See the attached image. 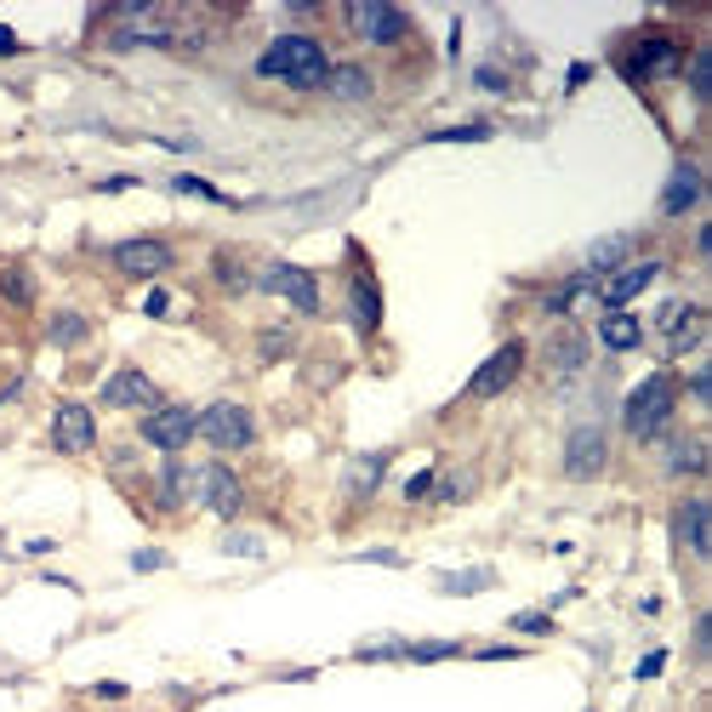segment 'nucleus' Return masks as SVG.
Segmentation results:
<instances>
[{
  "instance_id": "f257e3e1",
  "label": "nucleus",
  "mask_w": 712,
  "mask_h": 712,
  "mask_svg": "<svg viewBox=\"0 0 712 712\" xmlns=\"http://www.w3.org/2000/svg\"><path fill=\"white\" fill-rule=\"evenodd\" d=\"M673 422H678V376L673 365H661L622 399V434L632 445H655L673 434Z\"/></svg>"
},
{
  "instance_id": "f03ea898",
  "label": "nucleus",
  "mask_w": 712,
  "mask_h": 712,
  "mask_svg": "<svg viewBox=\"0 0 712 712\" xmlns=\"http://www.w3.org/2000/svg\"><path fill=\"white\" fill-rule=\"evenodd\" d=\"M325 74H330V52L319 35H279L257 58V81H279L291 92H319Z\"/></svg>"
},
{
  "instance_id": "7ed1b4c3",
  "label": "nucleus",
  "mask_w": 712,
  "mask_h": 712,
  "mask_svg": "<svg viewBox=\"0 0 712 712\" xmlns=\"http://www.w3.org/2000/svg\"><path fill=\"white\" fill-rule=\"evenodd\" d=\"M616 69L627 74L632 86L673 81V74L684 69V40H678L673 29H655V23H644V29H632V35L616 46Z\"/></svg>"
},
{
  "instance_id": "20e7f679",
  "label": "nucleus",
  "mask_w": 712,
  "mask_h": 712,
  "mask_svg": "<svg viewBox=\"0 0 712 712\" xmlns=\"http://www.w3.org/2000/svg\"><path fill=\"white\" fill-rule=\"evenodd\" d=\"M200 439L217 456H240V450L257 445V417H251V405H240V399H212L206 411H200Z\"/></svg>"
},
{
  "instance_id": "39448f33",
  "label": "nucleus",
  "mask_w": 712,
  "mask_h": 712,
  "mask_svg": "<svg viewBox=\"0 0 712 712\" xmlns=\"http://www.w3.org/2000/svg\"><path fill=\"white\" fill-rule=\"evenodd\" d=\"M137 439H143L148 450H160V456H183V450L200 439V411H194V405L166 399V405H155V411H143Z\"/></svg>"
},
{
  "instance_id": "423d86ee",
  "label": "nucleus",
  "mask_w": 712,
  "mask_h": 712,
  "mask_svg": "<svg viewBox=\"0 0 712 712\" xmlns=\"http://www.w3.org/2000/svg\"><path fill=\"white\" fill-rule=\"evenodd\" d=\"M194 502L206 507V514H217L222 524H234L245 514V479L222 462V456H212V462H194Z\"/></svg>"
},
{
  "instance_id": "0eeeda50",
  "label": "nucleus",
  "mask_w": 712,
  "mask_h": 712,
  "mask_svg": "<svg viewBox=\"0 0 712 712\" xmlns=\"http://www.w3.org/2000/svg\"><path fill=\"white\" fill-rule=\"evenodd\" d=\"M558 468H565L570 485H593V479L610 473V434L599 422H576L565 434V456H558Z\"/></svg>"
},
{
  "instance_id": "6e6552de",
  "label": "nucleus",
  "mask_w": 712,
  "mask_h": 712,
  "mask_svg": "<svg viewBox=\"0 0 712 712\" xmlns=\"http://www.w3.org/2000/svg\"><path fill=\"white\" fill-rule=\"evenodd\" d=\"M655 330H661V353H667V365H673V360H684V353L701 348L707 309H701V302H684V297H667L655 309Z\"/></svg>"
},
{
  "instance_id": "1a4fd4ad",
  "label": "nucleus",
  "mask_w": 712,
  "mask_h": 712,
  "mask_svg": "<svg viewBox=\"0 0 712 712\" xmlns=\"http://www.w3.org/2000/svg\"><path fill=\"white\" fill-rule=\"evenodd\" d=\"M342 23L365 46H399L405 35H411V12L388 7V0H353V7H342Z\"/></svg>"
},
{
  "instance_id": "9d476101",
  "label": "nucleus",
  "mask_w": 712,
  "mask_h": 712,
  "mask_svg": "<svg viewBox=\"0 0 712 712\" xmlns=\"http://www.w3.org/2000/svg\"><path fill=\"white\" fill-rule=\"evenodd\" d=\"M257 291L286 297L291 309H297V314H309V319L325 314V302H319V279H314L309 268H297V263H263V268H257Z\"/></svg>"
},
{
  "instance_id": "9b49d317",
  "label": "nucleus",
  "mask_w": 712,
  "mask_h": 712,
  "mask_svg": "<svg viewBox=\"0 0 712 712\" xmlns=\"http://www.w3.org/2000/svg\"><path fill=\"white\" fill-rule=\"evenodd\" d=\"M97 405L104 411H155V405H166V394H160V383L148 371H137V365H120L114 376H104V388H97Z\"/></svg>"
},
{
  "instance_id": "f8f14e48",
  "label": "nucleus",
  "mask_w": 712,
  "mask_h": 712,
  "mask_svg": "<svg viewBox=\"0 0 712 712\" xmlns=\"http://www.w3.org/2000/svg\"><path fill=\"white\" fill-rule=\"evenodd\" d=\"M588 360H593V337L581 325H558V330H547V342H542V371L553 376V383H570V376H581L588 371Z\"/></svg>"
},
{
  "instance_id": "ddd939ff",
  "label": "nucleus",
  "mask_w": 712,
  "mask_h": 712,
  "mask_svg": "<svg viewBox=\"0 0 712 712\" xmlns=\"http://www.w3.org/2000/svg\"><path fill=\"white\" fill-rule=\"evenodd\" d=\"M524 360H530V348L514 337V342H502L485 365H479L473 376H468V388H462V399H496V394H507L524 376Z\"/></svg>"
},
{
  "instance_id": "4468645a",
  "label": "nucleus",
  "mask_w": 712,
  "mask_h": 712,
  "mask_svg": "<svg viewBox=\"0 0 712 712\" xmlns=\"http://www.w3.org/2000/svg\"><path fill=\"white\" fill-rule=\"evenodd\" d=\"M348 319L360 330V342H376V330H383V286H376L371 263L360 257V245H353V279H348Z\"/></svg>"
},
{
  "instance_id": "2eb2a0df",
  "label": "nucleus",
  "mask_w": 712,
  "mask_h": 712,
  "mask_svg": "<svg viewBox=\"0 0 712 712\" xmlns=\"http://www.w3.org/2000/svg\"><path fill=\"white\" fill-rule=\"evenodd\" d=\"M114 268L125 274V279H160V274H171L177 268V251H171V240H155V234H137V240H120L114 251Z\"/></svg>"
},
{
  "instance_id": "dca6fc26",
  "label": "nucleus",
  "mask_w": 712,
  "mask_h": 712,
  "mask_svg": "<svg viewBox=\"0 0 712 712\" xmlns=\"http://www.w3.org/2000/svg\"><path fill=\"white\" fill-rule=\"evenodd\" d=\"M673 542L690 553L696 565H707V558H712V502L701 491L673 507Z\"/></svg>"
},
{
  "instance_id": "f3484780",
  "label": "nucleus",
  "mask_w": 712,
  "mask_h": 712,
  "mask_svg": "<svg viewBox=\"0 0 712 712\" xmlns=\"http://www.w3.org/2000/svg\"><path fill=\"white\" fill-rule=\"evenodd\" d=\"M52 450L58 456H86L97 450V417H92V405L81 399H63L58 411H52Z\"/></svg>"
},
{
  "instance_id": "a211bd4d",
  "label": "nucleus",
  "mask_w": 712,
  "mask_h": 712,
  "mask_svg": "<svg viewBox=\"0 0 712 712\" xmlns=\"http://www.w3.org/2000/svg\"><path fill=\"white\" fill-rule=\"evenodd\" d=\"M701 200H707V177H701V166H696L690 155L673 160V177H667V189H661L655 212H661V217H690Z\"/></svg>"
},
{
  "instance_id": "6ab92c4d",
  "label": "nucleus",
  "mask_w": 712,
  "mask_h": 712,
  "mask_svg": "<svg viewBox=\"0 0 712 712\" xmlns=\"http://www.w3.org/2000/svg\"><path fill=\"white\" fill-rule=\"evenodd\" d=\"M661 274H667V263H661V257H650V263H627L622 274H610L604 286H599L604 314H622L627 302H632V297H644V291L655 286V279H661Z\"/></svg>"
},
{
  "instance_id": "aec40b11",
  "label": "nucleus",
  "mask_w": 712,
  "mask_h": 712,
  "mask_svg": "<svg viewBox=\"0 0 712 712\" xmlns=\"http://www.w3.org/2000/svg\"><path fill=\"white\" fill-rule=\"evenodd\" d=\"M655 450H661V473L667 479H707V439L701 434H673L667 439H655Z\"/></svg>"
},
{
  "instance_id": "412c9836",
  "label": "nucleus",
  "mask_w": 712,
  "mask_h": 712,
  "mask_svg": "<svg viewBox=\"0 0 712 712\" xmlns=\"http://www.w3.org/2000/svg\"><path fill=\"white\" fill-rule=\"evenodd\" d=\"M189 502H194V462L166 456V462L155 468V507L160 514H183Z\"/></svg>"
},
{
  "instance_id": "4be33fe9",
  "label": "nucleus",
  "mask_w": 712,
  "mask_h": 712,
  "mask_svg": "<svg viewBox=\"0 0 712 712\" xmlns=\"http://www.w3.org/2000/svg\"><path fill=\"white\" fill-rule=\"evenodd\" d=\"M319 92L337 97V104H371V97H376V74H371L365 63H330V74H325Z\"/></svg>"
},
{
  "instance_id": "5701e85b",
  "label": "nucleus",
  "mask_w": 712,
  "mask_h": 712,
  "mask_svg": "<svg viewBox=\"0 0 712 712\" xmlns=\"http://www.w3.org/2000/svg\"><path fill=\"white\" fill-rule=\"evenodd\" d=\"M632 263V234H604L588 245V263H581V274L593 279V286H604L610 274H622Z\"/></svg>"
},
{
  "instance_id": "b1692460",
  "label": "nucleus",
  "mask_w": 712,
  "mask_h": 712,
  "mask_svg": "<svg viewBox=\"0 0 712 712\" xmlns=\"http://www.w3.org/2000/svg\"><path fill=\"white\" fill-rule=\"evenodd\" d=\"M388 462H394V450H365L360 462L348 468V479H342L348 502H371V496H376V485L388 479Z\"/></svg>"
},
{
  "instance_id": "393cba45",
  "label": "nucleus",
  "mask_w": 712,
  "mask_h": 712,
  "mask_svg": "<svg viewBox=\"0 0 712 712\" xmlns=\"http://www.w3.org/2000/svg\"><path fill=\"white\" fill-rule=\"evenodd\" d=\"M212 286L222 297H245V291H257V268L240 251H212Z\"/></svg>"
},
{
  "instance_id": "a878e982",
  "label": "nucleus",
  "mask_w": 712,
  "mask_h": 712,
  "mask_svg": "<svg viewBox=\"0 0 712 712\" xmlns=\"http://www.w3.org/2000/svg\"><path fill=\"white\" fill-rule=\"evenodd\" d=\"M0 309H12V314L35 309V274L23 263H0Z\"/></svg>"
},
{
  "instance_id": "bb28decb",
  "label": "nucleus",
  "mask_w": 712,
  "mask_h": 712,
  "mask_svg": "<svg viewBox=\"0 0 712 712\" xmlns=\"http://www.w3.org/2000/svg\"><path fill=\"white\" fill-rule=\"evenodd\" d=\"M46 342H52V348H86L92 342V319L81 309H58L52 319H46Z\"/></svg>"
},
{
  "instance_id": "cd10ccee",
  "label": "nucleus",
  "mask_w": 712,
  "mask_h": 712,
  "mask_svg": "<svg viewBox=\"0 0 712 712\" xmlns=\"http://www.w3.org/2000/svg\"><path fill=\"white\" fill-rule=\"evenodd\" d=\"M599 342H604L610 353H632V348L644 342V325L632 319L627 309H622V314H604V319H599Z\"/></svg>"
},
{
  "instance_id": "c85d7f7f",
  "label": "nucleus",
  "mask_w": 712,
  "mask_h": 712,
  "mask_svg": "<svg viewBox=\"0 0 712 712\" xmlns=\"http://www.w3.org/2000/svg\"><path fill=\"white\" fill-rule=\"evenodd\" d=\"M588 291H593V279H588V274H570V279H558V286L542 297V319H570V309H576V302L588 297Z\"/></svg>"
},
{
  "instance_id": "c756f323",
  "label": "nucleus",
  "mask_w": 712,
  "mask_h": 712,
  "mask_svg": "<svg viewBox=\"0 0 712 712\" xmlns=\"http://www.w3.org/2000/svg\"><path fill=\"white\" fill-rule=\"evenodd\" d=\"M473 491H479V468H468V462H462V468H450V473H439V479H434V496H439L445 507H462V502H468Z\"/></svg>"
},
{
  "instance_id": "7c9ffc66",
  "label": "nucleus",
  "mask_w": 712,
  "mask_h": 712,
  "mask_svg": "<svg viewBox=\"0 0 712 712\" xmlns=\"http://www.w3.org/2000/svg\"><path fill=\"white\" fill-rule=\"evenodd\" d=\"M491 581H496V570H485V565H479V570H456V576H439V593H456V599H462V593L491 588Z\"/></svg>"
},
{
  "instance_id": "2f4dec72",
  "label": "nucleus",
  "mask_w": 712,
  "mask_h": 712,
  "mask_svg": "<svg viewBox=\"0 0 712 712\" xmlns=\"http://www.w3.org/2000/svg\"><path fill=\"white\" fill-rule=\"evenodd\" d=\"M297 348V337H291V325H268L263 330V342H257V353H263V365H274V360H286V353Z\"/></svg>"
},
{
  "instance_id": "473e14b6",
  "label": "nucleus",
  "mask_w": 712,
  "mask_h": 712,
  "mask_svg": "<svg viewBox=\"0 0 712 712\" xmlns=\"http://www.w3.org/2000/svg\"><path fill=\"white\" fill-rule=\"evenodd\" d=\"M222 553H228V558H263L268 542L251 536V530H228V536H222Z\"/></svg>"
},
{
  "instance_id": "72a5a7b5",
  "label": "nucleus",
  "mask_w": 712,
  "mask_h": 712,
  "mask_svg": "<svg viewBox=\"0 0 712 712\" xmlns=\"http://www.w3.org/2000/svg\"><path fill=\"white\" fill-rule=\"evenodd\" d=\"M491 125L473 120V125H445V132H427V143H485Z\"/></svg>"
},
{
  "instance_id": "f704fd0d",
  "label": "nucleus",
  "mask_w": 712,
  "mask_h": 712,
  "mask_svg": "<svg viewBox=\"0 0 712 712\" xmlns=\"http://www.w3.org/2000/svg\"><path fill=\"white\" fill-rule=\"evenodd\" d=\"M445 655H462L456 639H427V644H405V661H445Z\"/></svg>"
},
{
  "instance_id": "c9c22d12",
  "label": "nucleus",
  "mask_w": 712,
  "mask_h": 712,
  "mask_svg": "<svg viewBox=\"0 0 712 712\" xmlns=\"http://www.w3.org/2000/svg\"><path fill=\"white\" fill-rule=\"evenodd\" d=\"M177 194H194V200H217V206H228V194L217 183H206V177H171Z\"/></svg>"
},
{
  "instance_id": "e433bc0d",
  "label": "nucleus",
  "mask_w": 712,
  "mask_h": 712,
  "mask_svg": "<svg viewBox=\"0 0 712 712\" xmlns=\"http://www.w3.org/2000/svg\"><path fill=\"white\" fill-rule=\"evenodd\" d=\"M507 627H514V632H536V639H547V632H553V616H547V610H519V616L507 622Z\"/></svg>"
},
{
  "instance_id": "4c0bfd02",
  "label": "nucleus",
  "mask_w": 712,
  "mask_h": 712,
  "mask_svg": "<svg viewBox=\"0 0 712 712\" xmlns=\"http://www.w3.org/2000/svg\"><path fill=\"white\" fill-rule=\"evenodd\" d=\"M707 69H712V52L701 46V52H690V97L696 104H707Z\"/></svg>"
},
{
  "instance_id": "58836bf2",
  "label": "nucleus",
  "mask_w": 712,
  "mask_h": 712,
  "mask_svg": "<svg viewBox=\"0 0 712 712\" xmlns=\"http://www.w3.org/2000/svg\"><path fill=\"white\" fill-rule=\"evenodd\" d=\"M434 479H439V468H422V473H411V479H405V502H422V496H434Z\"/></svg>"
},
{
  "instance_id": "ea45409f",
  "label": "nucleus",
  "mask_w": 712,
  "mask_h": 712,
  "mask_svg": "<svg viewBox=\"0 0 712 712\" xmlns=\"http://www.w3.org/2000/svg\"><path fill=\"white\" fill-rule=\"evenodd\" d=\"M473 86H485V92H496V97H507V92H514V81H507V74L502 69H473Z\"/></svg>"
},
{
  "instance_id": "a19ab883",
  "label": "nucleus",
  "mask_w": 712,
  "mask_h": 712,
  "mask_svg": "<svg viewBox=\"0 0 712 712\" xmlns=\"http://www.w3.org/2000/svg\"><path fill=\"white\" fill-rule=\"evenodd\" d=\"M707 376H712V371H707V365H696V371H690V383H684L678 394H690L696 405H707V394H712V383H707Z\"/></svg>"
},
{
  "instance_id": "79ce46f5",
  "label": "nucleus",
  "mask_w": 712,
  "mask_h": 712,
  "mask_svg": "<svg viewBox=\"0 0 712 712\" xmlns=\"http://www.w3.org/2000/svg\"><path fill=\"white\" fill-rule=\"evenodd\" d=\"M661 667H667V650H650V655L639 661V673H632V678H639V684H650V678H661Z\"/></svg>"
},
{
  "instance_id": "37998d69",
  "label": "nucleus",
  "mask_w": 712,
  "mask_h": 712,
  "mask_svg": "<svg viewBox=\"0 0 712 712\" xmlns=\"http://www.w3.org/2000/svg\"><path fill=\"white\" fill-rule=\"evenodd\" d=\"M171 558L160 553V547H143V553H132V570H166Z\"/></svg>"
},
{
  "instance_id": "c03bdc74",
  "label": "nucleus",
  "mask_w": 712,
  "mask_h": 712,
  "mask_svg": "<svg viewBox=\"0 0 712 712\" xmlns=\"http://www.w3.org/2000/svg\"><path fill=\"white\" fill-rule=\"evenodd\" d=\"M92 696H97V701H125L132 690H125V684H114V678H104V684H92Z\"/></svg>"
},
{
  "instance_id": "a18cd8bd",
  "label": "nucleus",
  "mask_w": 712,
  "mask_h": 712,
  "mask_svg": "<svg viewBox=\"0 0 712 712\" xmlns=\"http://www.w3.org/2000/svg\"><path fill=\"white\" fill-rule=\"evenodd\" d=\"M707 644H712V616L701 610V616H696V655H701V661H707Z\"/></svg>"
},
{
  "instance_id": "49530a36",
  "label": "nucleus",
  "mask_w": 712,
  "mask_h": 712,
  "mask_svg": "<svg viewBox=\"0 0 712 712\" xmlns=\"http://www.w3.org/2000/svg\"><path fill=\"white\" fill-rule=\"evenodd\" d=\"M360 565H405V558L394 547H371V553H360Z\"/></svg>"
},
{
  "instance_id": "de8ad7c7",
  "label": "nucleus",
  "mask_w": 712,
  "mask_h": 712,
  "mask_svg": "<svg viewBox=\"0 0 712 712\" xmlns=\"http://www.w3.org/2000/svg\"><path fill=\"white\" fill-rule=\"evenodd\" d=\"M166 309H171V297H166V291H148V297H143V314H148V319H160Z\"/></svg>"
},
{
  "instance_id": "09e8293b",
  "label": "nucleus",
  "mask_w": 712,
  "mask_h": 712,
  "mask_svg": "<svg viewBox=\"0 0 712 712\" xmlns=\"http://www.w3.org/2000/svg\"><path fill=\"white\" fill-rule=\"evenodd\" d=\"M524 650L519 644H491V650H479V661H519Z\"/></svg>"
},
{
  "instance_id": "8fccbe9b",
  "label": "nucleus",
  "mask_w": 712,
  "mask_h": 712,
  "mask_svg": "<svg viewBox=\"0 0 712 712\" xmlns=\"http://www.w3.org/2000/svg\"><path fill=\"white\" fill-rule=\"evenodd\" d=\"M12 52H23V40L7 29V23H0V58H12Z\"/></svg>"
},
{
  "instance_id": "3c124183",
  "label": "nucleus",
  "mask_w": 712,
  "mask_h": 712,
  "mask_svg": "<svg viewBox=\"0 0 712 712\" xmlns=\"http://www.w3.org/2000/svg\"><path fill=\"white\" fill-rule=\"evenodd\" d=\"M588 74H593V69H588V63H576V69H570V74H565V86H570V92H576V86H588Z\"/></svg>"
},
{
  "instance_id": "603ef678",
  "label": "nucleus",
  "mask_w": 712,
  "mask_h": 712,
  "mask_svg": "<svg viewBox=\"0 0 712 712\" xmlns=\"http://www.w3.org/2000/svg\"><path fill=\"white\" fill-rule=\"evenodd\" d=\"M104 194H120V189H137V177H109V183H97Z\"/></svg>"
},
{
  "instance_id": "864d4df0",
  "label": "nucleus",
  "mask_w": 712,
  "mask_h": 712,
  "mask_svg": "<svg viewBox=\"0 0 712 712\" xmlns=\"http://www.w3.org/2000/svg\"><path fill=\"white\" fill-rule=\"evenodd\" d=\"M588 712H593V707H588Z\"/></svg>"
}]
</instances>
